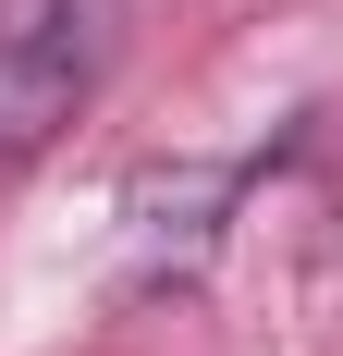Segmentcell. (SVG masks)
Here are the masks:
<instances>
[{"label":"cell","instance_id":"6da1fadb","mask_svg":"<svg viewBox=\"0 0 343 356\" xmlns=\"http://www.w3.org/2000/svg\"><path fill=\"white\" fill-rule=\"evenodd\" d=\"M110 74V0H0V184H25L74 136Z\"/></svg>","mask_w":343,"mask_h":356}]
</instances>
